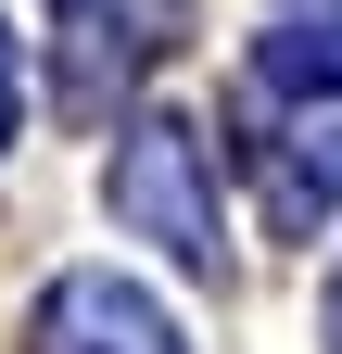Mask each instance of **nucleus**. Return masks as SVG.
I'll return each mask as SVG.
<instances>
[{
    "mask_svg": "<svg viewBox=\"0 0 342 354\" xmlns=\"http://www.w3.org/2000/svg\"><path fill=\"white\" fill-rule=\"evenodd\" d=\"M330 203H342V114L291 127V140L267 152V215H279V228H317Z\"/></svg>",
    "mask_w": 342,
    "mask_h": 354,
    "instance_id": "4",
    "label": "nucleus"
},
{
    "mask_svg": "<svg viewBox=\"0 0 342 354\" xmlns=\"http://www.w3.org/2000/svg\"><path fill=\"white\" fill-rule=\"evenodd\" d=\"M0 140H13V26H0Z\"/></svg>",
    "mask_w": 342,
    "mask_h": 354,
    "instance_id": "6",
    "label": "nucleus"
},
{
    "mask_svg": "<svg viewBox=\"0 0 342 354\" xmlns=\"http://www.w3.org/2000/svg\"><path fill=\"white\" fill-rule=\"evenodd\" d=\"M317 317H330V342H342V266H330V291H317Z\"/></svg>",
    "mask_w": 342,
    "mask_h": 354,
    "instance_id": "7",
    "label": "nucleus"
},
{
    "mask_svg": "<svg viewBox=\"0 0 342 354\" xmlns=\"http://www.w3.org/2000/svg\"><path fill=\"white\" fill-rule=\"evenodd\" d=\"M26 354H190V342H178V317H165L152 291H127L114 266H76V279L38 291Z\"/></svg>",
    "mask_w": 342,
    "mask_h": 354,
    "instance_id": "3",
    "label": "nucleus"
},
{
    "mask_svg": "<svg viewBox=\"0 0 342 354\" xmlns=\"http://www.w3.org/2000/svg\"><path fill=\"white\" fill-rule=\"evenodd\" d=\"M114 228L165 241L178 266H216V165H203V127L140 114L114 140Z\"/></svg>",
    "mask_w": 342,
    "mask_h": 354,
    "instance_id": "1",
    "label": "nucleus"
},
{
    "mask_svg": "<svg viewBox=\"0 0 342 354\" xmlns=\"http://www.w3.org/2000/svg\"><path fill=\"white\" fill-rule=\"evenodd\" d=\"M267 88H342V26H317V13H291L279 38H267Z\"/></svg>",
    "mask_w": 342,
    "mask_h": 354,
    "instance_id": "5",
    "label": "nucleus"
},
{
    "mask_svg": "<svg viewBox=\"0 0 342 354\" xmlns=\"http://www.w3.org/2000/svg\"><path fill=\"white\" fill-rule=\"evenodd\" d=\"M51 38H64V114L102 127L127 88L152 76V51L178 38V0H64Z\"/></svg>",
    "mask_w": 342,
    "mask_h": 354,
    "instance_id": "2",
    "label": "nucleus"
}]
</instances>
